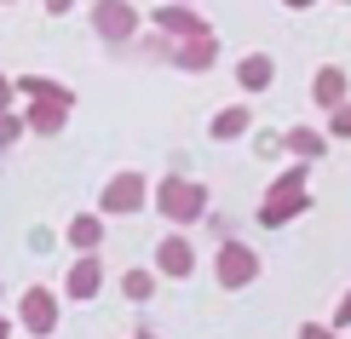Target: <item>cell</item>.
Segmentation results:
<instances>
[{
  "mask_svg": "<svg viewBox=\"0 0 351 339\" xmlns=\"http://www.w3.org/2000/svg\"><path fill=\"white\" fill-rule=\"evenodd\" d=\"M305 208H311V190H305V167H288L282 179L265 190V201H259V225H265V230H276V225H288V218H300Z\"/></svg>",
  "mask_w": 351,
  "mask_h": 339,
  "instance_id": "cell-1",
  "label": "cell"
},
{
  "mask_svg": "<svg viewBox=\"0 0 351 339\" xmlns=\"http://www.w3.org/2000/svg\"><path fill=\"white\" fill-rule=\"evenodd\" d=\"M156 213H162L167 225H196V218L208 213V184H196V179H162V184H156Z\"/></svg>",
  "mask_w": 351,
  "mask_h": 339,
  "instance_id": "cell-2",
  "label": "cell"
},
{
  "mask_svg": "<svg viewBox=\"0 0 351 339\" xmlns=\"http://www.w3.org/2000/svg\"><path fill=\"white\" fill-rule=\"evenodd\" d=\"M144 201H150V184H144L138 173H115V179L98 190V213L104 218H127V213H138Z\"/></svg>",
  "mask_w": 351,
  "mask_h": 339,
  "instance_id": "cell-3",
  "label": "cell"
},
{
  "mask_svg": "<svg viewBox=\"0 0 351 339\" xmlns=\"http://www.w3.org/2000/svg\"><path fill=\"white\" fill-rule=\"evenodd\" d=\"M213 276H219V288L242 293V288L259 276V253H254L247 242H225V247H219V259H213Z\"/></svg>",
  "mask_w": 351,
  "mask_h": 339,
  "instance_id": "cell-4",
  "label": "cell"
},
{
  "mask_svg": "<svg viewBox=\"0 0 351 339\" xmlns=\"http://www.w3.org/2000/svg\"><path fill=\"white\" fill-rule=\"evenodd\" d=\"M18 322H23V334L47 339V334L58 328V293H52V288H29L23 299H18Z\"/></svg>",
  "mask_w": 351,
  "mask_h": 339,
  "instance_id": "cell-5",
  "label": "cell"
},
{
  "mask_svg": "<svg viewBox=\"0 0 351 339\" xmlns=\"http://www.w3.org/2000/svg\"><path fill=\"white\" fill-rule=\"evenodd\" d=\"M93 29H98L104 40H115V47H121V40H133L138 12L127 6V0H98V6H93Z\"/></svg>",
  "mask_w": 351,
  "mask_h": 339,
  "instance_id": "cell-6",
  "label": "cell"
},
{
  "mask_svg": "<svg viewBox=\"0 0 351 339\" xmlns=\"http://www.w3.org/2000/svg\"><path fill=\"white\" fill-rule=\"evenodd\" d=\"M167 58H173L179 69H190V75L213 69V64H219V40H213V29H208V35H190V40H179V47H173Z\"/></svg>",
  "mask_w": 351,
  "mask_h": 339,
  "instance_id": "cell-7",
  "label": "cell"
},
{
  "mask_svg": "<svg viewBox=\"0 0 351 339\" xmlns=\"http://www.w3.org/2000/svg\"><path fill=\"white\" fill-rule=\"evenodd\" d=\"M196 271V247L184 236H162L156 242V276H190Z\"/></svg>",
  "mask_w": 351,
  "mask_h": 339,
  "instance_id": "cell-8",
  "label": "cell"
},
{
  "mask_svg": "<svg viewBox=\"0 0 351 339\" xmlns=\"http://www.w3.org/2000/svg\"><path fill=\"white\" fill-rule=\"evenodd\" d=\"M311 98H317V104H323V110L334 115V110H340L346 98H351V81H346V69H340V64H323V69L311 75Z\"/></svg>",
  "mask_w": 351,
  "mask_h": 339,
  "instance_id": "cell-9",
  "label": "cell"
},
{
  "mask_svg": "<svg viewBox=\"0 0 351 339\" xmlns=\"http://www.w3.org/2000/svg\"><path fill=\"white\" fill-rule=\"evenodd\" d=\"M98 288H104V264H98V253H81L69 264V276H64V293L69 299H93Z\"/></svg>",
  "mask_w": 351,
  "mask_h": 339,
  "instance_id": "cell-10",
  "label": "cell"
},
{
  "mask_svg": "<svg viewBox=\"0 0 351 339\" xmlns=\"http://www.w3.org/2000/svg\"><path fill=\"white\" fill-rule=\"evenodd\" d=\"M156 29H162V35H179V40L208 35V23H202L190 6H179V0H173V6H156Z\"/></svg>",
  "mask_w": 351,
  "mask_h": 339,
  "instance_id": "cell-11",
  "label": "cell"
},
{
  "mask_svg": "<svg viewBox=\"0 0 351 339\" xmlns=\"http://www.w3.org/2000/svg\"><path fill=\"white\" fill-rule=\"evenodd\" d=\"M282 150L300 155V161H323V155H328V138H323L317 127H288V132H282Z\"/></svg>",
  "mask_w": 351,
  "mask_h": 339,
  "instance_id": "cell-12",
  "label": "cell"
},
{
  "mask_svg": "<svg viewBox=\"0 0 351 339\" xmlns=\"http://www.w3.org/2000/svg\"><path fill=\"white\" fill-rule=\"evenodd\" d=\"M271 81H276V64H271L265 52H247L242 64H237V86H242V92H265Z\"/></svg>",
  "mask_w": 351,
  "mask_h": 339,
  "instance_id": "cell-13",
  "label": "cell"
},
{
  "mask_svg": "<svg viewBox=\"0 0 351 339\" xmlns=\"http://www.w3.org/2000/svg\"><path fill=\"white\" fill-rule=\"evenodd\" d=\"M69 110H75V104H40V98H29V110H23V127H29V132H64Z\"/></svg>",
  "mask_w": 351,
  "mask_h": 339,
  "instance_id": "cell-14",
  "label": "cell"
},
{
  "mask_svg": "<svg viewBox=\"0 0 351 339\" xmlns=\"http://www.w3.org/2000/svg\"><path fill=\"white\" fill-rule=\"evenodd\" d=\"M64 236H69V247H81V253H98V242H104V213H75Z\"/></svg>",
  "mask_w": 351,
  "mask_h": 339,
  "instance_id": "cell-15",
  "label": "cell"
},
{
  "mask_svg": "<svg viewBox=\"0 0 351 339\" xmlns=\"http://www.w3.org/2000/svg\"><path fill=\"white\" fill-rule=\"evenodd\" d=\"M18 92L40 98V104H75V92H69L64 81H47V75H18Z\"/></svg>",
  "mask_w": 351,
  "mask_h": 339,
  "instance_id": "cell-16",
  "label": "cell"
},
{
  "mask_svg": "<svg viewBox=\"0 0 351 339\" xmlns=\"http://www.w3.org/2000/svg\"><path fill=\"white\" fill-rule=\"evenodd\" d=\"M247 127H254V115H247V104H230V110H219V115H213L208 138H219V144H225V138H242Z\"/></svg>",
  "mask_w": 351,
  "mask_h": 339,
  "instance_id": "cell-17",
  "label": "cell"
},
{
  "mask_svg": "<svg viewBox=\"0 0 351 339\" xmlns=\"http://www.w3.org/2000/svg\"><path fill=\"white\" fill-rule=\"evenodd\" d=\"M121 293H127L133 305H144V299L156 293V276H150V271H127V276H121Z\"/></svg>",
  "mask_w": 351,
  "mask_h": 339,
  "instance_id": "cell-18",
  "label": "cell"
},
{
  "mask_svg": "<svg viewBox=\"0 0 351 339\" xmlns=\"http://www.w3.org/2000/svg\"><path fill=\"white\" fill-rule=\"evenodd\" d=\"M23 132H29V127H23V115H12V110H0V144H18Z\"/></svg>",
  "mask_w": 351,
  "mask_h": 339,
  "instance_id": "cell-19",
  "label": "cell"
},
{
  "mask_svg": "<svg viewBox=\"0 0 351 339\" xmlns=\"http://www.w3.org/2000/svg\"><path fill=\"white\" fill-rule=\"evenodd\" d=\"M328 138H351V98H346V104L328 115Z\"/></svg>",
  "mask_w": 351,
  "mask_h": 339,
  "instance_id": "cell-20",
  "label": "cell"
},
{
  "mask_svg": "<svg viewBox=\"0 0 351 339\" xmlns=\"http://www.w3.org/2000/svg\"><path fill=\"white\" fill-rule=\"evenodd\" d=\"M300 339H346V334L334 328V322H305V328H300Z\"/></svg>",
  "mask_w": 351,
  "mask_h": 339,
  "instance_id": "cell-21",
  "label": "cell"
},
{
  "mask_svg": "<svg viewBox=\"0 0 351 339\" xmlns=\"http://www.w3.org/2000/svg\"><path fill=\"white\" fill-rule=\"evenodd\" d=\"M334 328H340V334L351 328V293H346V299H340V305H334Z\"/></svg>",
  "mask_w": 351,
  "mask_h": 339,
  "instance_id": "cell-22",
  "label": "cell"
},
{
  "mask_svg": "<svg viewBox=\"0 0 351 339\" xmlns=\"http://www.w3.org/2000/svg\"><path fill=\"white\" fill-rule=\"evenodd\" d=\"M12 98H18V86H12L6 75H0V110H12Z\"/></svg>",
  "mask_w": 351,
  "mask_h": 339,
  "instance_id": "cell-23",
  "label": "cell"
},
{
  "mask_svg": "<svg viewBox=\"0 0 351 339\" xmlns=\"http://www.w3.org/2000/svg\"><path fill=\"white\" fill-rule=\"evenodd\" d=\"M282 6H288V12H305V6H317V0H282Z\"/></svg>",
  "mask_w": 351,
  "mask_h": 339,
  "instance_id": "cell-24",
  "label": "cell"
},
{
  "mask_svg": "<svg viewBox=\"0 0 351 339\" xmlns=\"http://www.w3.org/2000/svg\"><path fill=\"white\" fill-rule=\"evenodd\" d=\"M69 6H75V0H47V12H69Z\"/></svg>",
  "mask_w": 351,
  "mask_h": 339,
  "instance_id": "cell-25",
  "label": "cell"
},
{
  "mask_svg": "<svg viewBox=\"0 0 351 339\" xmlns=\"http://www.w3.org/2000/svg\"><path fill=\"white\" fill-rule=\"evenodd\" d=\"M0 339H12V322H6V316H0Z\"/></svg>",
  "mask_w": 351,
  "mask_h": 339,
  "instance_id": "cell-26",
  "label": "cell"
},
{
  "mask_svg": "<svg viewBox=\"0 0 351 339\" xmlns=\"http://www.w3.org/2000/svg\"><path fill=\"white\" fill-rule=\"evenodd\" d=\"M133 339H162V334H150V328H138V334H133Z\"/></svg>",
  "mask_w": 351,
  "mask_h": 339,
  "instance_id": "cell-27",
  "label": "cell"
},
{
  "mask_svg": "<svg viewBox=\"0 0 351 339\" xmlns=\"http://www.w3.org/2000/svg\"><path fill=\"white\" fill-rule=\"evenodd\" d=\"M340 6H351V0H340Z\"/></svg>",
  "mask_w": 351,
  "mask_h": 339,
  "instance_id": "cell-28",
  "label": "cell"
}]
</instances>
